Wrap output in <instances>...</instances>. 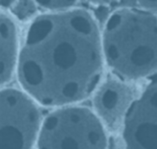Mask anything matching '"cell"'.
I'll return each instance as SVG.
<instances>
[{"label": "cell", "mask_w": 157, "mask_h": 149, "mask_svg": "<svg viewBox=\"0 0 157 149\" xmlns=\"http://www.w3.org/2000/svg\"><path fill=\"white\" fill-rule=\"evenodd\" d=\"M121 81L107 82L98 87L95 96V113L103 124L115 125L124 118L130 104V91Z\"/></svg>", "instance_id": "cell-6"}, {"label": "cell", "mask_w": 157, "mask_h": 149, "mask_svg": "<svg viewBox=\"0 0 157 149\" xmlns=\"http://www.w3.org/2000/svg\"><path fill=\"white\" fill-rule=\"evenodd\" d=\"M42 120L38 104L23 90L0 89V149H32Z\"/></svg>", "instance_id": "cell-4"}, {"label": "cell", "mask_w": 157, "mask_h": 149, "mask_svg": "<svg viewBox=\"0 0 157 149\" xmlns=\"http://www.w3.org/2000/svg\"><path fill=\"white\" fill-rule=\"evenodd\" d=\"M121 123L124 149H157V72L147 78Z\"/></svg>", "instance_id": "cell-5"}, {"label": "cell", "mask_w": 157, "mask_h": 149, "mask_svg": "<svg viewBox=\"0 0 157 149\" xmlns=\"http://www.w3.org/2000/svg\"><path fill=\"white\" fill-rule=\"evenodd\" d=\"M101 34L86 10L40 15L19 45L15 74L38 105H74L95 93L104 69Z\"/></svg>", "instance_id": "cell-1"}, {"label": "cell", "mask_w": 157, "mask_h": 149, "mask_svg": "<svg viewBox=\"0 0 157 149\" xmlns=\"http://www.w3.org/2000/svg\"><path fill=\"white\" fill-rule=\"evenodd\" d=\"M42 8L51 10H61L71 6L77 2V0H34Z\"/></svg>", "instance_id": "cell-8"}, {"label": "cell", "mask_w": 157, "mask_h": 149, "mask_svg": "<svg viewBox=\"0 0 157 149\" xmlns=\"http://www.w3.org/2000/svg\"><path fill=\"white\" fill-rule=\"evenodd\" d=\"M19 47L15 23L9 17L0 14V89L15 73Z\"/></svg>", "instance_id": "cell-7"}, {"label": "cell", "mask_w": 157, "mask_h": 149, "mask_svg": "<svg viewBox=\"0 0 157 149\" xmlns=\"http://www.w3.org/2000/svg\"><path fill=\"white\" fill-rule=\"evenodd\" d=\"M104 65L123 82L157 72V16L142 9L123 8L111 14L101 35Z\"/></svg>", "instance_id": "cell-2"}, {"label": "cell", "mask_w": 157, "mask_h": 149, "mask_svg": "<svg viewBox=\"0 0 157 149\" xmlns=\"http://www.w3.org/2000/svg\"><path fill=\"white\" fill-rule=\"evenodd\" d=\"M140 9L157 16V0H137Z\"/></svg>", "instance_id": "cell-9"}, {"label": "cell", "mask_w": 157, "mask_h": 149, "mask_svg": "<svg viewBox=\"0 0 157 149\" xmlns=\"http://www.w3.org/2000/svg\"><path fill=\"white\" fill-rule=\"evenodd\" d=\"M89 1L95 4H108V3L116 2L119 0H89Z\"/></svg>", "instance_id": "cell-11"}, {"label": "cell", "mask_w": 157, "mask_h": 149, "mask_svg": "<svg viewBox=\"0 0 157 149\" xmlns=\"http://www.w3.org/2000/svg\"><path fill=\"white\" fill-rule=\"evenodd\" d=\"M18 0H0V8H9L11 7Z\"/></svg>", "instance_id": "cell-10"}, {"label": "cell", "mask_w": 157, "mask_h": 149, "mask_svg": "<svg viewBox=\"0 0 157 149\" xmlns=\"http://www.w3.org/2000/svg\"><path fill=\"white\" fill-rule=\"evenodd\" d=\"M37 149H108L105 125L95 111L77 104L57 108L42 120Z\"/></svg>", "instance_id": "cell-3"}]
</instances>
